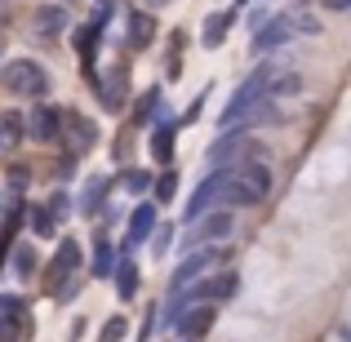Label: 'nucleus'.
I'll return each mask as SVG.
<instances>
[{
  "instance_id": "nucleus-7",
  "label": "nucleus",
  "mask_w": 351,
  "mask_h": 342,
  "mask_svg": "<svg viewBox=\"0 0 351 342\" xmlns=\"http://www.w3.org/2000/svg\"><path fill=\"white\" fill-rule=\"evenodd\" d=\"M214 258H227L223 249H200V254H191V258H182V267L173 271V289H182V284H191L200 271H209V262Z\"/></svg>"
},
{
  "instance_id": "nucleus-13",
  "label": "nucleus",
  "mask_w": 351,
  "mask_h": 342,
  "mask_svg": "<svg viewBox=\"0 0 351 342\" xmlns=\"http://www.w3.org/2000/svg\"><path fill=\"white\" fill-rule=\"evenodd\" d=\"M232 173L240 178V187H249L258 200H263V196H267V187H271V173H267L258 160H240V169H232Z\"/></svg>"
},
{
  "instance_id": "nucleus-25",
  "label": "nucleus",
  "mask_w": 351,
  "mask_h": 342,
  "mask_svg": "<svg viewBox=\"0 0 351 342\" xmlns=\"http://www.w3.org/2000/svg\"><path fill=\"white\" fill-rule=\"evenodd\" d=\"M27 218H32L36 236H53V227H58V223L49 218V209H45V205H32V214H27Z\"/></svg>"
},
{
  "instance_id": "nucleus-2",
  "label": "nucleus",
  "mask_w": 351,
  "mask_h": 342,
  "mask_svg": "<svg viewBox=\"0 0 351 342\" xmlns=\"http://www.w3.org/2000/svg\"><path fill=\"white\" fill-rule=\"evenodd\" d=\"M316 36L320 32V23L311 14H280V18H271L267 27H258V36H254V49L258 53H267V49H276V45H285L289 36Z\"/></svg>"
},
{
  "instance_id": "nucleus-6",
  "label": "nucleus",
  "mask_w": 351,
  "mask_h": 342,
  "mask_svg": "<svg viewBox=\"0 0 351 342\" xmlns=\"http://www.w3.org/2000/svg\"><path fill=\"white\" fill-rule=\"evenodd\" d=\"M173 329H178L182 338H200L214 329V307L209 302H196V307H182L178 316H173Z\"/></svg>"
},
{
  "instance_id": "nucleus-23",
  "label": "nucleus",
  "mask_w": 351,
  "mask_h": 342,
  "mask_svg": "<svg viewBox=\"0 0 351 342\" xmlns=\"http://www.w3.org/2000/svg\"><path fill=\"white\" fill-rule=\"evenodd\" d=\"M107 191H112V182L94 178V182H89V191H85V200H80V209H85V214H98V205L107 200Z\"/></svg>"
},
{
  "instance_id": "nucleus-35",
  "label": "nucleus",
  "mask_w": 351,
  "mask_h": 342,
  "mask_svg": "<svg viewBox=\"0 0 351 342\" xmlns=\"http://www.w3.org/2000/svg\"><path fill=\"white\" fill-rule=\"evenodd\" d=\"M58 173H62V178H71V173H76V156H62V160H58Z\"/></svg>"
},
{
  "instance_id": "nucleus-12",
  "label": "nucleus",
  "mask_w": 351,
  "mask_h": 342,
  "mask_svg": "<svg viewBox=\"0 0 351 342\" xmlns=\"http://www.w3.org/2000/svg\"><path fill=\"white\" fill-rule=\"evenodd\" d=\"M152 231H156V209L152 205H138L134 214H129V240H125V249H138Z\"/></svg>"
},
{
  "instance_id": "nucleus-5",
  "label": "nucleus",
  "mask_w": 351,
  "mask_h": 342,
  "mask_svg": "<svg viewBox=\"0 0 351 342\" xmlns=\"http://www.w3.org/2000/svg\"><path fill=\"white\" fill-rule=\"evenodd\" d=\"M76 267H80V245L67 236V240L58 245V254H53V262H49V276H45V289H49V293H58V289H62V276H71Z\"/></svg>"
},
{
  "instance_id": "nucleus-29",
  "label": "nucleus",
  "mask_w": 351,
  "mask_h": 342,
  "mask_svg": "<svg viewBox=\"0 0 351 342\" xmlns=\"http://www.w3.org/2000/svg\"><path fill=\"white\" fill-rule=\"evenodd\" d=\"M14 258H18L14 267H18L23 276H32V271H36V249H32V245H18V249H14Z\"/></svg>"
},
{
  "instance_id": "nucleus-32",
  "label": "nucleus",
  "mask_w": 351,
  "mask_h": 342,
  "mask_svg": "<svg viewBox=\"0 0 351 342\" xmlns=\"http://www.w3.org/2000/svg\"><path fill=\"white\" fill-rule=\"evenodd\" d=\"M173 187H178V173H160V178H156V196H160V200H173Z\"/></svg>"
},
{
  "instance_id": "nucleus-33",
  "label": "nucleus",
  "mask_w": 351,
  "mask_h": 342,
  "mask_svg": "<svg viewBox=\"0 0 351 342\" xmlns=\"http://www.w3.org/2000/svg\"><path fill=\"white\" fill-rule=\"evenodd\" d=\"M156 103H160V94H143V103H138V120H147V112H156Z\"/></svg>"
},
{
  "instance_id": "nucleus-24",
  "label": "nucleus",
  "mask_w": 351,
  "mask_h": 342,
  "mask_svg": "<svg viewBox=\"0 0 351 342\" xmlns=\"http://www.w3.org/2000/svg\"><path fill=\"white\" fill-rule=\"evenodd\" d=\"M227 27H232V14H214V18H205V45H209V49H214V45H223Z\"/></svg>"
},
{
  "instance_id": "nucleus-31",
  "label": "nucleus",
  "mask_w": 351,
  "mask_h": 342,
  "mask_svg": "<svg viewBox=\"0 0 351 342\" xmlns=\"http://www.w3.org/2000/svg\"><path fill=\"white\" fill-rule=\"evenodd\" d=\"M76 40H80V58H85V62H89V58H94V40H98V27H94V23H89V27H85V32H80V36H76Z\"/></svg>"
},
{
  "instance_id": "nucleus-21",
  "label": "nucleus",
  "mask_w": 351,
  "mask_h": 342,
  "mask_svg": "<svg viewBox=\"0 0 351 342\" xmlns=\"http://www.w3.org/2000/svg\"><path fill=\"white\" fill-rule=\"evenodd\" d=\"M18 134H23V116L18 112H0V151H9V147L18 143Z\"/></svg>"
},
{
  "instance_id": "nucleus-16",
  "label": "nucleus",
  "mask_w": 351,
  "mask_h": 342,
  "mask_svg": "<svg viewBox=\"0 0 351 342\" xmlns=\"http://www.w3.org/2000/svg\"><path fill=\"white\" fill-rule=\"evenodd\" d=\"M232 227H236V218L227 214V209H214V214L200 223V236H205V240H227V236H232Z\"/></svg>"
},
{
  "instance_id": "nucleus-30",
  "label": "nucleus",
  "mask_w": 351,
  "mask_h": 342,
  "mask_svg": "<svg viewBox=\"0 0 351 342\" xmlns=\"http://www.w3.org/2000/svg\"><path fill=\"white\" fill-rule=\"evenodd\" d=\"M125 316H112V320H107V325H103V338H98V342H120V338H125Z\"/></svg>"
},
{
  "instance_id": "nucleus-9",
  "label": "nucleus",
  "mask_w": 351,
  "mask_h": 342,
  "mask_svg": "<svg viewBox=\"0 0 351 342\" xmlns=\"http://www.w3.org/2000/svg\"><path fill=\"white\" fill-rule=\"evenodd\" d=\"M227 173H232V169H227V164H218V169L209 173L205 182H200V191L191 196V205H187L191 214H205V209L214 205V200H218V191H223V182H227Z\"/></svg>"
},
{
  "instance_id": "nucleus-18",
  "label": "nucleus",
  "mask_w": 351,
  "mask_h": 342,
  "mask_svg": "<svg viewBox=\"0 0 351 342\" xmlns=\"http://www.w3.org/2000/svg\"><path fill=\"white\" fill-rule=\"evenodd\" d=\"M112 276H116L120 298H125V302H129V298H138V267L129 262V258H125V262H116V271H112Z\"/></svg>"
},
{
  "instance_id": "nucleus-8",
  "label": "nucleus",
  "mask_w": 351,
  "mask_h": 342,
  "mask_svg": "<svg viewBox=\"0 0 351 342\" xmlns=\"http://www.w3.org/2000/svg\"><path fill=\"white\" fill-rule=\"evenodd\" d=\"M125 71H107V76H98V103L107 107V112H120V107H125Z\"/></svg>"
},
{
  "instance_id": "nucleus-20",
  "label": "nucleus",
  "mask_w": 351,
  "mask_h": 342,
  "mask_svg": "<svg viewBox=\"0 0 351 342\" xmlns=\"http://www.w3.org/2000/svg\"><path fill=\"white\" fill-rule=\"evenodd\" d=\"M240 120H245V125H276L280 112H276L271 103H249L245 112H240ZM240 120H236V125H240Z\"/></svg>"
},
{
  "instance_id": "nucleus-28",
  "label": "nucleus",
  "mask_w": 351,
  "mask_h": 342,
  "mask_svg": "<svg viewBox=\"0 0 351 342\" xmlns=\"http://www.w3.org/2000/svg\"><path fill=\"white\" fill-rule=\"evenodd\" d=\"M147 187H152V173H147V169H129L125 173V191L138 196V191H147Z\"/></svg>"
},
{
  "instance_id": "nucleus-4",
  "label": "nucleus",
  "mask_w": 351,
  "mask_h": 342,
  "mask_svg": "<svg viewBox=\"0 0 351 342\" xmlns=\"http://www.w3.org/2000/svg\"><path fill=\"white\" fill-rule=\"evenodd\" d=\"M58 134L67 138V151L71 156H80V151H89L94 147V138H98V129L89 125L80 112H58Z\"/></svg>"
},
{
  "instance_id": "nucleus-1",
  "label": "nucleus",
  "mask_w": 351,
  "mask_h": 342,
  "mask_svg": "<svg viewBox=\"0 0 351 342\" xmlns=\"http://www.w3.org/2000/svg\"><path fill=\"white\" fill-rule=\"evenodd\" d=\"M0 85H5V94L45 98L49 94V71H45L40 62H32V58H14V62H5V71H0Z\"/></svg>"
},
{
  "instance_id": "nucleus-3",
  "label": "nucleus",
  "mask_w": 351,
  "mask_h": 342,
  "mask_svg": "<svg viewBox=\"0 0 351 342\" xmlns=\"http://www.w3.org/2000/svg\"><path fill=\"white\" fill-rule=\"evenodd\" d=\"M271 76H276L271 67H258L254 76H249L245 85L236 89V94H232V103H227V107H223V116H218V120H223V129H232L236 120H240V112H245L249 103H258V98H263V89H267V80H271Z\"/></svg>"
},
{
  "instance_id": "nucleus-10",
  "label": "nucleus",
  "mask_w": 351,
  "mask_h": 342,
  "mask_svg": "<svg viewBox=\"0 0 351 342\" xmlns=\"http://www.w3.org/2000/svg\"><path fill=\"white\" fill-rule=\"evenodd\" d=\"M23 134H32L36 143H49V138L58 134V112H53V107H36V112L23 120Z\"/></svg>"
},
{
  "instance_id": "nucleus-26",
  "label": "nucleus",
  "mask_w": 351,
  "mask_h": 342,
  "mask_svg": "<svg viewBox=\"0 0 351 342\" xmlns=\"http://www.w3.org/2000/svg\"><path fill=\"white\" fill-rule=\"evenodd\" d=\"M23 329H27L23 316H0V342H18V338H23Z\"/></svg>"
},
{
  "instance_id": "nucleus-27",
  "label": "nucleus",
  "mask_w": 351,
  "mask_h": 342,
  "mask_svg": "<svg viewBox=\"0 0 351 342\" xmlns=\"http://www.w3.org/2000/svg\"><path fill=\"white\" fill-rule=\"evenodd\" d=\"M271 94H302V76H293V71L276 76V80H271Z\"/></svg>"
},
{
  "instance_id": "nucleus-15",
  "label": "nucleus",
  "mask_w": 351,
  "mask_h": 342,
  "mask_svg": "<svg viewBox=\"0 0 351 342\" xmlns=\"http://www.w3.org/2000/svg\"><path fill=\"white\" fill-rule=\"evenodd\" d=\"M173 143H178V125H156V134H152V156L160 164H169L173 160Z\"/></svg>"
},
{
  "instance_id": "nucleus-14",
  "label": "nucleus",
  "mask_w": 351,
  "mask_h": 342,
  "mask_svg": "<svg viewBox=\"0 0 351 342\" xmlns=\"http://www.w3.org/2000/svg\"><path fill=\"white\" fill-rule=\"evenodd\" d=\"M236 271H223V276H214V280H205V284H196V298L200 302H209V298H218V302H223V298H232V293H236Z\"/></svg>"
},
{
  "instance_id": "nucleus-11",
  "label": "nucleus",
  "mask_w": 351,
  "mask_h": 342,
  "mask_svg": "<svg viewBox=\"0 0 351 342\" xmlns=\"http://www.w3.org/2000/svg\"><path fill=\"white\" fill-rule=\"evenodd\" d=\"M245 151H263V143H258V138H249V134H232V138H223V143L214 147V169H218V164H227L232 156H245Z\"/></svg>"
},
{
  "instance_id": "nucleus-36",
  "label": "nucleus",
  "mask_w": 351,
  "mask_h": 342,
  "mask_svg": "<svg viewBox=\"0 0 351 342\" xmlns=\"http://www.w3.org/2000/svg\"><path fill=\"white\" fill-rule=\"evenodd\" d=\"M240 5H245V0H240Z\"/></svg>"
},
{
  "instance_id": "nucleus-34",
  "label": "nucleus",
  "mask_w": 351,
  "mask_h": 342,
  "mask_svg": "<svg viewBox=\"0 0 351 342\" xmlns=\"http://www.w3.org/2000/svg\"><path fill=\"white\" fill-rule=\"evenodd\" d=\"M107 18H112V5H107V0H98V5H94V27H103Z\"/></svg>"
},
{
  "instance_id": "nucleus-19",
  "label": "nucleus",
  "mask_w": 351,
  "mask_h": 342,
  "mask_svg": "<svg viewBox=\"0 0 351 342\" xmlns=\"http://www.w3.org/2000/svg\"><path fill=\"white\" fill-rule=\"evenodd\" d=\"M62 27H67V9L62 5H49V9L36 14V32L40 36H53V32H62Z\"/></svg>"
},
{
  "instance_id": "nucleus-17",
  "label": "nucleus",
  "mask_w": 351,
  "mask_h": 342,
  "mask_svg": "<svg viewBox=\"0 0 351 342\" xmlns=\"http://www.w3.org/2000/svg\"><path fill=\"white\" fill-rule=\"evenodd\" d=\"M112 271H116V249L107 245V236L98 231V240H94V276H98V280H107Z\"/></svg>"
},
{
  "instance_id": "nucleus-22",
  "label": "nucleus",
  "mask_w": 351,
  "mask_h": 342,
  "mask_svg": "<svg viewBox=\"0 0 351 342\" xmlns=\"http://www.w3.org/2000/svg\"><path fill=\"white\" fill-rule=\"evenodd\" d=\"M152 36H156V23H152V14H134V18H129V40H134L138 49H143V45L152 40Z\"/></svg>"
}]
</instances>
